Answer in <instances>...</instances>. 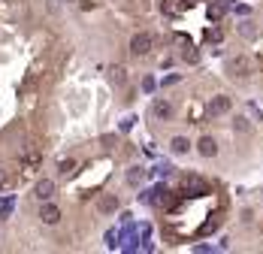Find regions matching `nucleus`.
I'll list each match as a JSON object with an SVG mask.
<instances>
[{
    "label": "nucleus",
    "mask_w": 263,
    "mask_h": 254,
    "mask_svg": "<svg viewBox=\"0 0 263 254\" xmlns=\"http://www.w3.org/2000/svg\"><path fill=\"white\" fill-rule=\"evenodd\" d=\"M9 212H12V203H6L3 209H0V218H9Z\"/></svg>",
    "instance_id": "b1692460"
},
{
    "label": "nucleus",
    "mask_w": 263,
    "mask_h": 254,
    "mask_svg": "<svg viewBox=\"0 0 263 254\" xmlns=\"http://www.w3.org/2000/svg\"><path fill=\"white\" fill-rule=\"evenodd\" d=\"M175 82H179V73H172V76H167V79H164V85H175Z\"/></svg>",
    "instance_id": "5701e85b"
},
{
    "label": "nucleus",
    "mask_w": 263,
    "mask_h": 254,
    "mask_svg": "<svg viewBox=\"0 0 263 254\" xmlns=\"http://www.w3.org/2000/svg\"><path fill=\"white\" fill-rule=\"evenodd\" d=\"M151 33H136L133 40H130V51L136 54V58H143V54H148L151 51Z\"/></svg>",
    "instance_id": "f257e3e1"
},
{
    "label": "nucleus",
    "mask_w": 263,
    "mask_h": 254,
    "mask_svg": "<svg viewBox=\"0 0 263 254\" xmlns=\"http://www.w3.org/2000/svg\"><path fill=\"white\" fill-rule=\"evenodd\" d=\"M61 3H70V0H61Z\"/></svg>",
    "instance_id": "bb28decb"
},
{
    "label": "nucleus",
    "mask_w": 263,
    "mask_h": 254,
    "mask_svg": "<svg viewBox=\"0 0 263 254\" xmlns=\"http://www.w3.org/2000/svg\"><path fill=\"white\" fill-rule=\"evenodd\" d=\"M197 152H200L203 157H215V154H218V142H215L212 136H203V139L197 142Z\"/></svg>",
    "instance_id": "0eeeda50"
},
{
    "label": "nucleus",
    "mask_w": 263,
    "mask_h": 254,
    "mask_svg": "<svg viewBox=\"0 0 263 254\" xmlns=\"http://www.w3.org/2000/svg\"><path fill=\"white\" fill-rule=\"evenodd\" d=\"M33 194H37L40 200H51V197H55V181H51V178H40L37 188H33Z\"/></svg>",
    "instance_id": "423d86ee"
},
{
    "label": "nucleus",
    "mask_w": 263,
    "mask_h": 254,
    "mask_svg": "<svg viewBox=\"0 0 263 254\" xmlns=\"http://www.w3.org/2000/svg\"><path fill=\"white\" fill-rule=\"evenodd\" d=\"M230 70L236 73V76H248V70H251V67H248V61H245V58H239V61L230 64Z\"/></svg>",
    "instance_id": "4468645a"
},
{
    "label": "nucleus",
    "mask_w": 263,
    "mask_h": 254,
    "mask_svg": "<svg viewBox=\"0 0 263 254\" xmlns=\"http://www.w3.org/2000/svg\"><path fill=\"white\" fill-rule=\"evenodd\" d=\"M143 203H151V206H161V209H167V206H169V191H167V188L145 191V194H143Z\"/></svg>",
    "instance_id": "f03ea898"
},
{
    "label": "nucleus",
    "mask_w": 263,
    "mask_h": 254,
    "mask_svg": "<svg viewBox=\"0 0 263 254\" xmlns=\"http://www.w3.org/2000/svg\"><path fill=\"white\" fill-rule=\"evenodd\" d=\"M130 127H133V118H124V121H121V130H124V133L130 130Z\"/></svg>",
    "instance_id": "4be33fe9"
},
{
    "label": "nucleus",
    "mask_w": 263,
    "mask_h": 254,
    "mask_svg": "<svg viewBox=\"0 0 263 254\" xmlns=\"http://www.w3.org/2000/svg\"><path fill=\"white\" fill-rule=\"evenodd\" d=\"M109 79H112V85H124V79H127L124 67H112V70H109Z\"/></svg>",
    "instance_id": "ddd939ff"
},
{
    "label": "nucleus",
    "mask_w": 263,
    "mask_h": 254,
    "mask_svg": "<svg viewBox=\"0 0 263 254\" xmlns=\"http://www.w3.org/2000/svg\"><path fill=\"white\" fill-rule=\"evenodd\" d=\"M73 173V160H61V176H70Z\"/></svg>",
    "instance_id": "6ab92c4d"
},
{
    "label": "nucleus",
    "mask_w": 263,
    "mask_h": 254,
    "mask_svg": "<svg viewBox=\"0 0 263 254\" xmlns=\"http://www.w3.org/2000/svg\"><path fill=\"white\" fill-rule=\"evenodd\" d=\"M230 6H233V0H218V3L209 6V18H212V22H218V18L227 15V9H230Z\"/></svg>",
    "instance_id": "1a4fd4ad"
},
{
    "label": "nucleus",
    "mask_w": 263,
    "mask_h": 254,
    "mask_svg": "<svg viewBox=\"0 0 263 254\" xmlns=\"http://www.w3.org/2000/svg\"><path fill=\"white\" fill-rule=\"evenodd\" d=\"M206 112L212 115V118H218V115H227V112H230V97H224V94L212 97V100H209V106H206Z\"/></svg>",
    "instance_id": "7ed1b4c3"
},
{
    "label": "nucleus",
    "mask_w": 263,
    "mask_h": 254,
    "mask_svg": "<svg viewBox=\"0 0 263 254\" xmlns=\"http://www.w3.org/2000/svg\"><path fill=\"white\" fill-rule=\"evenodd\" d=\"M0 185H6V170H0Z\"/></svg>",
    "instance_id": "393cba45"
},
{
    "label": "nucleus",
    "mask_w": 263,
    "mask_h": 254,
    "mask_svg": "<svg viewBox=\"0 0 263 254\" xmlns=\"http://www.w3.org/2000/svg\"><path fill=\"white\" fill-rule=\"evenodd\" d=\"M185 3H188V6H191V3H197V0H185Z\"/></svg>",
    "instance_id": "a878e982"
},
{
    "label": "nucleus",
    "mask_w": 263,
    "mask_h": 254,
    "mask_svg": "<svg viewBox=\"0 0 263 254\" xmlns=\"http://www.w3.org/2000/svg\"><path fill=\"white\" fill-rule=\"evenodd\" d=\"M169 149H172V154H188V152H191V142H188L185 136H175V139L169 142Z\"/></svg>",
    "instance_id": "9b49d317"
},
{
    "label": "nucleus",
    "mask_w": 263,
    "mask_h": 254,
    "mask_svg": "<svg viewBox=\"0 0 263 254\" xmlns=\"http://www.w3.org/2000/svg\"><path fill=\"white\" fill-rule=\"evenodd\" d=\"M233 127H236V130H242V133H248V118H236Z\"/></svg>",
    "instance_id": "f3484780"
},
{
    "label": "nucleus",
    "mask_w": 263,
    "mask_h": 254,
    "mask_svg": "<svg viewBox=\"0 0 263 254\" xmlns=\"http://www.w3.org/2000/svg\"><path fill=\"white\" fill-rule=\"evenodd\" d=\"M154 88H157V82H154L151 76H145V79H143V91H148V94H151Z\"/></svg>",
    "instance_id": "a211bd4d"
},
{
    "label": "nucleus",
    "mask_w": 263,
    "mask_h": 254,
    "mask_svg": "<svg viewBox=\"0 0 263 254\" xmlns=\"http://www.w3.org/2000/svg\"><path fill=\"white\" fill-rule=\"evenodd\" d=\"M182 188H185V194L188 197H200V194H206L209 188H206V181L203 178H197V176H188L185 181H182Z\"/></svg>",
    "instance_id": "39448f33"
},
{
    "label": "nucleus",
    "mask_w": 263,
    "mask_h": 254,
    "mask_svg": "<svg viewBox=\"0 0 263 254\" xmlns=\"http://www.w3.org/2000/svg\"><path fill=\"white\" fill-rule=\"evenodd\" d=\"M115 239H118V233H115V230H109V233H106V245H109V248H115V245H118Z\"/></svg>",
    "instance_id": "aec40b11"
},
{
    "label": "nucleus",
    "mask_w": 263,
    "mask_h": 254,
    "mask_svg": "<svg viewBox=\"0 0 263 254\" xmlns=\"http://www.w3.org/2000/svg\"><path fill=\"white\" fill-rule=\"evenodd\" d=\"M239 30H242V36H254V27H251V25H248V22H245V25H242V27H239Z\"/></svg>",
    "instance_id": "412c9836"
},
{
    "label": "nucleus",
    "mask_w": 263,
    "mask_h": 254,
    "mask_svg": "<svg viewBox=\"0 0 263 254\" xmlns=\"http://www.w3.org/2000/svg\"><path fill=\"white\" fill-rule=\"evenodd\" d=\"M182 58H185L188 64H197V58H200V54H197V49H194V46L188 43V46H185V51H182Z\"/></svg>",
    "instance_id": "2eb2a0df"
},
{
    "label": "nucleus",
    "mask_w": 263,
    "mask_h": 254,
    "mask_svg": "<svg viewBox=\"0 0 263 254\" xmlns=\"http://www.w3.org/2000/svg\"><path fill=\"white\" fill-rule=\"evenodd\" d=\"M40 221H43V224H48V227H51V224H58V221H61V209H58L55 203H48V200H43Z\"/></svg>",
    "instance_id": "20e7f679"
},
{
    "label": "nucleus",
    "mask_w": 263,
    "mask_h": 254,
    "mask_svg": "<svg viewBox=\"0 0 263 254\" xmlns=\"http://www.w3.org/2000/svg\"><path fill=\"white\" fill-rule=\"evenodd\" d=\"M97 206H100V212H103V215H109V212H115V209H118V197L106 194V197H100V203H97Z\"/></svg>",
    "instance_id": "9d476101"
},
{
    "label": "nucleus",
    "mask_w": 263,
    "mask_h": 254,
    "mask_svg": "<svg viewBox=\"0 0 263 254\" xmlns=\"http://www.w3.org/2000/svg\"><path fill=\"white\" fill-rule=\"evenodd\" d=\"M143 178H145V170L143 167H130L127 170V185H143Z\"/></svg>",
    "instance_id": "f8f14e48"
},
{
    "label": "nucleus",
    "mask_w": 263,
    "mask_h": 254,
    "mask_svg": "<svg viewBox=\"0 0 263 254\" xmlns=\"http://www.w3.org/2000/svg\"><path fill=\"white\" fill-rule=\"evenodd\" d=\"M151 115L161 118V121H167V118H172V106H169L167 100H154V103H151Z\"/></svg>",
    "instance_id": "6e6552de"
},
{
    "label": "nucleus",
    "mask_w": 263,
    "mask_h": 254,
    "mask_svg": "<svg viewBox=\"0 0 263 254\" xmlns=\"http://www.w3.org/2000/svg\"><path fill=\"white\" fill-rule=\"evenodd\" d=\"M206 40H209V43H221V40H224V33H221L218 27H212V30L206 33Z\"/></svg>",
    "instance_id": "dca6fc26"
}]
</instances>
